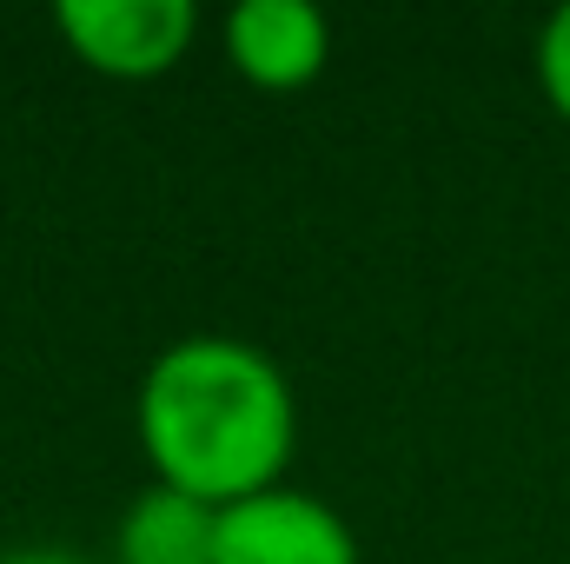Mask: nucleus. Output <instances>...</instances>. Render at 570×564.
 <instances>
[{
  "label": "nucleus",
  "mask_w": 570,
  "mask_h": 564,
  "mask_svg": "<svg viewBox=\"0 0 570 564\" xmlns=\"http://www.w3.org/2000/svg\"><path fill=\"white\" fill-rule=\"evenodd\" d=\"M140 445L159 485L219 512L279 485L298 445V399L273 352L226 332H193L146 366Z\"/></svg>",
  "instance_id": "nucleus-1"
},
{
  "label": "nucleus",
  "mask_w": 570,
  "mask_h": 564,
  "mask_svg": "<svg viewBox=\"0 0 570 564\" xmlns=\"http://www.w3.org/2000/svg\"><path fill=\"white\" fill-rule=\"evenodd\" d=\"M53 27L87 67L114 80H153L193 47L199 7L193 0H60Z\"/></svg>",
  "instance_id": "nucleus-2"
},
{
  "label": "nucleus",
  "mask_w": 570,
  "mask_h": 564,
  "mask_svg": "<svg viewBox=\"0 0 570 564\" xmlns=\"http://www.w3.org/2000/svg\"><path fill=\"white\" fill-rule=\"evenodd\" d=\"M213 564H358V538L325 498L273 485L239 505H219Z\"/></svg>",
  "instance_id": "nucleus-3"
},
{
  "label": "nucleus",
  "mask_w": 570,
  "mask_h": 564,
  "mask_svg": "<svg viewBox=\"0 0 570 564\" xmlns=\"http://www.w3.org/2000/svg\"><path fill=\"white\" fill-rule=\"evenodd\" d=\"M332 54V20L312 0H239L226 13V60L253 87H305Z\"/></svg>",
  "instance_id": "nucleus-4"
},
{
  "label": "nucleus",
  "mask_w": 570,
  "mask_h": 564,
  "mask_svg": "<svg viewBox=\"0 0 570 564\" xmlns=\"http://www.w3.org/2000/svg\"><path fill=\"white\" fill-rule=\"evenodd\" d=\"M213 525H219L213 505L153 478L127 505L114 552H120V564H213Z\"/></svg>",
  "instance_id": "nucleus-5"
},
{
  "label": "nucleus",
  "mask_w": 570,
  "mask_h": 564,
  "mask_svg": "<svg viewBox=\"0 0 570 564\" xmlns=\"http://www.w3.org/2000/svg\"><path fill=\"white\" fill-rule=\"evenodd\" d=\"M538 87H544V100L570 120V0L551 7V20L538 27Z\"/></svg>",
  "instance_id": "nucleus-6"
},
{
  "label": "nucleus",
  "mask_w": 570,
  "mask_h": 564,
  "mask_svg": "<svg viewBox=\"0 0 570 564\" xmlns=\"http://www.w3.org/2000/svg\"><path fill=\"white\" fill-rule=\"evenodd\" d=\"M0 564H87L80 552H60V545H20V552H7Z\"/></svg>",
  "instance_id": "nucleus-7"
}]
</instances>
